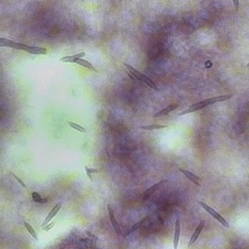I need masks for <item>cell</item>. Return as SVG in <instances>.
Wrapping results in <instances>:
<instances>
[{"instance_id": "7402d4cb", "label": "cell", "mask_w": 249, "mask_h": 249, "mask_svg": "<svg viewBox=\"0 0 249 249\" xmlns=\"http://www.w3.org/2000/svg\"><path fill=\"white\" fill-rule=\"evenodd\" d=\"M10 174H11V175L13 176V177H14V179H16V180L18 182H19V184L20 185H22V186H23V187H24V188H26V184L24 183V182H23V180H22V179H20V178H19V177H17V175H16V174H14V173H12V172H10Z\"/></svg>"}, {"instance_id": "6da1fadb", "label": "cell", "mask_w": 249, "mask_h": 249, "mask_svg": "<svg viewBox=\"0 0 249 249\" xmlns=\"http://www.w3.org/2000/svg\"><path fill=\"white\" fill-rule=\"evenodd\" d=\"M232 96H233V95H226V96H217V97L211 98L206 99V100H202V101L199 102V103H194V104L190 106L189 107V108H188V109L185 110L184 111H183L182 112L179 113V115H180L181 116V115H186V114L195 112V111L199 110L202 109V108L209 106V105L213 104V103H219V102H222V101H225V100L230 99L232 97Z\"/></svg>"}, {"instance_id": "603a6c76", "label": "cell", "mask_w": 249, "mask_h": 249, "mask_svg": "<svg viewBox=\"0 0 249 249\" xmlns=\"http://www.w3.org/2000/svg\"><path fill=\"white\" fill-rule=\"evenodd\" d=\"M54 225H55L54 222H51V223H48V224L46 225L44 227H43V230H44V231H48L49 230H51V229H52L53 226H54Z\"/></svg>"}, {"instance_id": "52a82bcc", "label": "cell", "mask_w": 249, "mask_h": 249, "mask_svg": "<svg viewBox=\"0 0 249 249\" xmlns=\"http://www.w3.org/2000/svg\"><path fill=\"white\" fill-rule=\"evenodd\" d=\"M108 213H109V216H110V221L111 223H112V226L114 227V229H115V231H116L117 234H118V235H120L121 234V230H120V228L119 224H118V223L117 222L116 219H115V216H114V212H113V210H112V208L111 207L110 204H108Z\"/></svg>"}, {"instance_id": "4fadbf2b", "label": "cell", "mask_w": 249, "mask_h": 249, "mask_svg": "<svg viewBox=\"0 0 249 249\" xmlns=\"http://www.w3.org/2000/svg\"><path fill=\"white\" fill-rule=\"evenodd\" d=\"M178 107V104H172L170 105V106H167V108H164V109L162 110L159 111L158 112H157V113H155V115H153V118H157V117H161V116H164V115H167V114L170 113V112H172V111L176 109Z\"/></svg>"}, {"instance_id": "9c48e42d", "label": "cell", "mask_w": 249, "mask_h": 249, "mask_svg": "<svg viewBox=\"0 0 249 249\" xmlns=\"http://www.w3.org/2000/svg\"><path fill=\"white\" fill-rule=\"evenodd\" d=\"M179 171L181 172L182 173V174H184V176L186 177L187 179H189V180L191 181V182H192V183H194V184L197 185V186H201V184H200L199 183V177H198V176H197L196 174H194V173L188 171V170H184V169H179Z\"/></svg>"}, {"instance_id": "2e32d148", "label": "cell", "mask_w": 249, "mask_h": 249, "mask_svg": "<svg viewBox=\"0 0 249 249\" xmlns=\"http://www.w3.org/2000/svg\"><path fill=\"white\" fill-rule=\"evenodd\" d=\"M167 126L166 125H162V124H149V125H143L140 127V128L145 130H159V129L165 128Z\"/></svg>"}, {"instance_id": "484cf974", "label": "cell", "mask_w": 249, "mask_h": 249, "mask_svg": "<svg viewBox=\"0 0 249 249\" xmlns=\"http://www.w3.org/2000/svg\"><path fill=\"white\" fill-rule=\"evenodd\" d=\"M247 68H248V69L249 70V63L247 64Z\"/></svg>"}, {"instance_id": "277c9868", "label": "cell", "mask_w": 249, "mask_h": 249, "mask_svg": "<svg viewBox=\"0 0 249 249\" xmlns=\"http://www.w3.org/2000/svg\"><path fill=\"white\" fill-rule=\"evenodd\" d=\"M0 46H1L16 48V49L24 50V51H25L26 46H27L26 44L15 42V41H11V40H9L6 38H0Z\"/></svg>"}, {"instance_id": "7c38bea8", "label": "cell", "mask_w": 249, "mask_h": 249, "mask_svg": "<svg viewBox=\"0 0 249 249\" xmlns=\"http://www.w3.org/2000/svg\"><path fill=\"white\" fill-rule=\"evenodd\" d=\"M180 219L178 218L175 222V231H174V249H177L178 244H179V234H180Z\"/></svg>"}, {"instance_id": "e0dca14e", "label": "cell", "mask_w": 249, "mask_h": 249, "mask_svg": "<svg viewBox=\"0 0 249 249\" xmlns=\"http://www.w3.org/2000/svg\"><path fill=\"white\" fill-rule=\"evenodd\" d=\"M32 199H33L34 201H36V202L41 203V204H44V203H46L47 201H48V199H43L42 197H41V195H40L39 194H38V192H32Z\"/></svg>"}, {"instance_id": "5bb4252c", "label": "cell", "mask_w": 249, "mask_h": 249, "mask_svg": "<svg viewBox=\"0 0 249 249\" xmlns=\"http://www.w3.org/2000/svg\"><path fill=\"white\" fill-rule=\"evenodd\" d=\"M76 63L77 64L80 65V66H83V67L86 68V69H89V70L95 71V72H98L97 69H96V68H95L94 66L90 63V62H88V61L85 60V59H79V60L76 62Z\"/></svg>"}, {"instance_id": "d4e9b609", "label": "cell", "mask_w": 249, "mask_h": 249, "mask_svg": "<svg viewBox=\"0 0 249 249\" xmlns=\"http://www.w3.org/2000/svg\"><path fill=\"white\" fill-rule=\"evenodd\" d=\"M86 174H87V176H88V177L89 178V179H90V180H91V181L93 180V177H92V174H89V173H87L86 172Z\"/></svg>"}, {"instance_id": "7a4b0ae2", "label": "cell", "mask_w": 249, "mask_h": 249, "mask_svg": "<svg viewBox=\"0 0 249 249\" xmlns=\"http://www.w3.org/2000/svg\"><path fill=\"white\" fill-rule=\"evenodd\" d=\"M124 66H125L126 68H127V70L129 71V72L130 73L133 75V76L135 78H136V79L139 80V81H142V82L145 83L147 84V85H149L150 88L155 89V90H159V88H158V87L157 86L156 84L155 83L153 82V81H152V80L150 79V78H149V77H147V75H144V74L141 73L140 72H139L138 71L136 70L135 69H134V68L133 67V66H131V65L130 64H127V63H124Z\"/></svg>"}, {"instance_id": "d6986e66", "label": "cell", "mask_w": 249, "mask_h": 249, "mask_svg": "<svg viewBox=\"0 0 249 249\" xmlns=\"http://www.w3.org/2000/svg\"><path fill=\"white\" fill-rule=\"evenodd\" d=\"M24 226L26 229V230L28 231V232L31 234V236H32L34 238H35L36 240H38V237H37L36 233L34 229L32 228V226H31L29 223H28L27 222H24Z\"/></svg>"}, {"instance_id": "30bf717a", "label": "cell", "mask_w": 249, "mask_h": 249, "mask_svg": "<svg viewBox=\"0 0 249 249\" xmlns=\"http://www.w3.org/2000/svg\"><path fill=\"white\" fill-rule=\"evenodd\" d=\"M204 226V221L200 222L199 224L198 225V226H197V229H196L195 231L194 232V234H192V237H191L190 241H189V244H188V247H190L191 246L193 245V244L195 243V241L198 239L199 236L200 234H201Z\"/></svg>"}, {"instance_id": "5b68a950", "label": "cell", "mask_w": 249, "mask_h": 249, "mask_svg": "<svg viewBox=\"0 0 249 249\" xmlns=\"http://www.w3.org/2000/svg\"><path fill=\"white\" fill-rule=\"evenodd\" d=\"M167 182H168V180H167V179H164V180L160 181L159 182H157V184H155L152 185V186H151L150 187L148 188V189H147V190L145 191V192H144L143 201H146L147 200L149 199L150 198L151 196L153 194L155 193V192H156L157 190H158L159 188H161L162 186L164 184L167 183Z\"/></svg>"}, {"instance_id": "44dd1931", "label": "cell", "mask_w": 249, "mask_h": 249, "mask_svg": "<svg viewBox=\"0 0 249 249\" xmlns=\"http://www.w3.org/2000/svg\"><path fill=\"white\" fill-rule=\"evenodd\" d=\"M85 233H86L87 236H88V238H90L91 241H93V242H96V241L98 240V238L97 236H96V235H94L93 234H92L91 232H90L89 231H85Z\"/></svg>"}, {"instance_id": "3957f363", "label": "cell", "mask_w": 249, "mask_h": 249, "mask_svg": "<svg viewBox=\"0 0 249 249\" xmlns=\"http://www.w3.org/2000/svg\"><path fill=\"white\" fill-rule=\"evenodd\" d=\"M199 204L201 205V207H202V208L204 209L207 212H208L209 214H211L215 219H216V220H217L222 225V226H225V227L229 228V224L228 223V222L226 221V219H225L223 216H221L219 213L216 212L213 208H211V207L207 205L206 203L203 202V201H199Z\"/></svg>"}, {"instance_id": "ba28073f", "label": "cell", "mask_w": 249, "mask_h": 249, "mask_svg": "<svg viewBox=\"0 0 249 249\" xmlns=\"http://www.w3.org/2000/svg\"><path fill=\"white\" fill-rule=\"evenodd\" d=\"M85 52H81L78 53L77 54L73 55V56H63V57L61 58L60 61H61L63 62V63H75L78 61L79 59H81V58L85 56Z\"/></svg>"}, {"instance_id": "8fae6325", "label": "cell", "mask_w": 249, "mask_h": 249, "mask_svg": "<svg viewBox=\"0 0 249 249\" xmlns=\"http://www.w3.org/2000/svg\"><path fill=\"white\" fill-rule=\"evenodd\" d=\"M25 51L35 55H46L47 53L46 48L38 46H31L28 45L25 49Z\"/></svg>"}, {"instance_id": "ac0fdd59", "label": "cell", "mask_w": 249, "mask_h": 249, "mask_svg": "<svg viewBox=\"0 0 249 249\" xmlns=\"http://www.w3.org/2000/svg\"><path fill=\"white\" fill-rule=\"evenodd\" d=\"M69 126H70L71 127H72V128L74 129V130H77V131L80 132V133H85L87 132L86 130H85V127H83V126L80 125V124L75 123V122H69Z\"/></svg>"}, {"instance_id": "9a60e30c", "label": "cell", "mask_w": 249, "mask_h": 249, "mask_svg": "<svg viewBox=\"0 0 249 249\" xmlns=\"http://www.w3.org/2000/svg\"><path fill=\"white\" fill-rule=\"evenodd\" d=\"M148 219H149V217H148V216H146V217H145V218H144V219H142V220L140 221H139V222H137V223H135V224L133 225V226H132L131 228H130V230L127 231V234H126V235L124 236H127V235H129V234H132V233H133V232H134V231H135L136 230H137V229H138L139 228H140V226H141L143 224V223H145V222Z\"/></svg>"}, {"instance_id": "ffe728a7", "label": "cell", "mask_w": 249, "mask_h": 249, "mask_svg": "<svg viewBox=\"0 0 249 249\" xmlns=\"http://www.w3.org/2000/svg\"><path fill=\"white\" fill-rule=\"evenodd\" d=\"M85 172L89 173V174H98L99 172V169L96 168H89V167L85 166Z\"/></svg>"}, {"instance_id": "cb8c5ba5", "label": "cell", "mask_w": 249, "mask_h": 249, "mask_svg": "<svg viewBox=\"0 0 249 249\" xmlns=\"http://www.w3.org/2000/svg\"><path fill=\"white\" fill-rule=\"evenodd\" d=\"M234 7H235L236 9L238 10V0H234Z\"/></svg>"}, {"instance_id": "8992f818", "label": "cell", "mask_w": 249, "mask_h": 249, "mask_svg": "<svg viewBox=\"0 0 249 249\" xmlns=\"http://www.w3.org/2000/svg\"><path fill=\"white\" fill-rule=\"evenodd\" d=\"M61 208V204H56V206H54V207H53L52 209H51V211L48 213V215H47L46 219H44V222H43L42 224H41V226L44 227V226H45L46 225L48 224V223L51 221V219H52L58 213H59V211H60Z\"/></svg>"}]
</instances>
